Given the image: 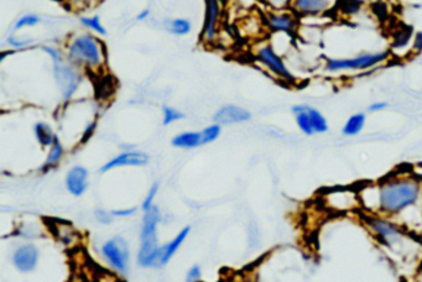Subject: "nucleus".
<instances>
[{
    "label": "nucleus",
    "mask_w": 422,
    "mask_h": 282,
    "mask_svg": "<svg viewBox=\"0 0 422 282\" xmlns=\"http://www.w3.org/2000/svg\"><path fill=\"white\" fill-rule=\"evenodd\" d=\"M379 211L385 217H401L422 202V187L412 172L393 174L378 182Z\"/></svg>",
    "instance_id": "f257e3e1"
},
{
    "label": "nucleus",
    "mask_w": 422,
    "mask_h": 282,
    "mask_svg": "<svg viewBox=\"0 0 422 282\" xmlns=\"http://www.w3.org/2000/svg\"><path fill=\"white\" fill-rule=\"evenodd\" d=\"M66 57L87 75H98L107 67V46L96 34L76 31L70 35L64 45Z\"/></svg>",
    "instance_id": "f03ea898"
},
{
    "label": "nucleus",
    "mask_w": 422,
    "mask_h": 282,
    "mask_svg": "<svg viewBox=\"0 0 422 282\" xmlns=\"http://www.w3.org/2000/svg\"><path fill=\"white\" fill-rule=\"evenodd\" d=\"M41 50L51 59L54 82L60 89L62 99L65 102H70L82 87L83 78L87 73L68 61L64 49L54 45H43Z\"/></svg>",
    "instance_id": "7ed1b4c3"
},
{
    "label": "nucleus",
    "mask_w": 422,
    "mask_h": 282,
    "mask_svg": "<svg viewBox=\"0 0 422 282\" xmlns=\"http://www.w3.org/2000/svg\"><path fill=\"white\" fill-rule=\"evenodd\" d=\"M255 61L264 70L286 86H296L298 78L286 64L282 54H279L269 40H258L253 46Z\"/></svg>",
    "instance_id": "20e7f679"
},
{
    "label": "nucleus",
    "mask_w": 422,
    "mask_h": 282,
    "mask_svg": "<svg viewBox=\"0 0 422 282\" xmlns=\"http://www.w3.org/2000/svg\"><path fill=\"white\" fill-rule=\"evenodd\" d=\"M389 50L368 51L352 56V57H327L325 61V70L330 73H344V72H365L384 65L390 60Z\"/></svg>",
    "instance_id": "39448f33"
},
{
    "label": "nucleus",
    "mask_w": 422,
    "mask_h": 282,
    "mask_svg": "<svg viewBox=\"0 0 422 282\" xmlns=\"http://www.w3.org/2000/svg\"><path fill=\"white\" fill-rule=\"evenodd\" d=\"M161 214L157 206L145 212L143 218L140 233V248L138 253V262L143 267H157V255L160 246L157 244V225Z\"/></svg>",
    "instance_id": "423d86ee"
},
{
    "label": "nucleus",
    "mask_w": 422,
    "mask_h": 282,
    "mask_svg": "<svg viewBox=\"0 0 422 282\" xmlns=\"http://www.w3.org/2000/svg\"><path fill=\"white\" fill-rule=\"evenodd\" d=\"M364 224L380 244L394 253H398V250L406 243L405 230L401 227L400 223L396 222L393 218L367 213L364 217Z\"/></svg>",
    "instance_id": "0eeeda50"
},
{
    "label": "nucleus",
    "mask_w": 422,
    "mask_h": 282,
    "mask_svg": "<svg viewBox=\"0 0 422 282\" xmlns=\"http://www.w3.org/2000/svg\"><path fill=\"white\" fill-rule=\"evenodd\" d=\"M263 17L266 30L270 34H286L296 38L301 27V19L291 9L266 10Z\"/></svg>",
    "instance_id": "6e6552de"
},
{
    "label": "nucleus",
    "mask_w": 422,
    "mask_h": 282,
    "mask_svg": "<svg viewBox=\"0 0 422 282\" xmlns=\"http://www.w3.org/2000/svg\"><path fill=\"white\" fill-rule=\"evenodd\" d=\"M102 255L113 270L124 274L128 270L130 259L129 245L122 237L109 239L102 246Z\"/></svg>",
    "instance_id": "1a4fd4ad"
},
{
    "label": "nucleus",
    "mask_w": 422,
    "mask_h": 282,
    "mask_svg": "<svg viewBox=\"0 0 422 282\" xmlns=\"http://www.w3.org/2000/svg\"><path fill=\"white\" fill-rule=\"evenodd\" d=\"M222 0H205V17L201 31V41L212 45L217 40L222 20Z\"/></svg>",
    "instance_id": "9d476101"
},
{
    "label": "nucleus",
    "mask_w": 422,
    "mask_h": 282,
    "mask_svg": "<svg viewBox=\"0 0 422 282\" xmlns=\"http://www.w3.org/2000/svg\"><path fill=\"white\" fill-rule=\"evenodd\" d=\"M322 200L325 202V206L333 212L354 211L361 207L358 191L352 188H333L327 191L322 195Z\"/></svg>",
    "instance_id": "9b49d317"
},
{
    "label": "nucleus",
    "mask_w": 422,
    "mask_h": 282,
    "mask_svg": "<svg viewBox=\"0 0 422 282\" xmlns=\"http://www.w3.org/2000/svg\"><path fill=\"white\" fill-rule=\"evenodd\" d=\"M340 0H293L291 10L303 19H319L326 17L336 8Z\"/></svg>",
    "instance_id": "f8f14e48"
},
{
    "label": "nucleus",
    "mask_w": 422,
    "mask_h": 282,
    "mask_svg": "<svg viewBox=\"0 0 422 282\" xmlns=\"http://www.w3.org/2000/svg\"><path fill=\"white\" fill-rule=\"evenodd\" d=\"M149 155L145 152L139 151V150H126V151L120 152L119 155L110 158L108 163H104L99 171L102 174L108 172L110 170L118 168H143L147 166L149 163Z\"/></svg>",
    "instance_id": "ddd939ff"
},
{
    "label": "nucleus",
    "mask_w": 422,
    "mask_h": 282,
    "mask_svg": "<svg viewBox=\"0 0 422 282\" xmlns=\"http://www.w3.org/2000/svg\"><path fill=\"white\" fill-rule=\"evenodd\" d=\"M250 119L252 113L249 110L235 104H226L213 115V121L219 125L242 124Z\"/></svg>",
    "instance_id": "4468645a"
},
{
    "label": "nucleus",
    "mask_w": 422,
    "mask_h": 282,
    "mask_svg": "<svg viewBox=\"0 0 422 282\" xmlns=\"http://www.w3.org/2000/svg\"><path fill=\"white\" fill-rule=\"evenodd\" d=\"M415 29L410 25H401L391 35L390 40V54L391 56H402L412 54V41L415 36Z\"/></svg>",
    "instance_id": "2eb2a0df"
},
{
    "label": "nucleus",
    "mask_w": 422,
    "mask_h": 282,
    "mask_svg": "<svg viewBox=\"0 0 422 282\" xmlns=\"http://www.w3.org/2000/svg\"><path fill=\"white\" fill-rule=\"evenodd\" d=\"M38 249L34 244L19 246L13 254V264L20 272H30L38 265Z\"/></svg>",
    "instance_id": "dca6fc26"
},
{
    "label": "nucleus",
    "mask_w": 422,
    "mask_h": 282,
    "mask_svg": "<svg viewBox=\"0 0 422 282\" xmlns=\"http://www.w3.org/2000/svg\"><path fill=\"white\" fill-rule=\"evenodd\" d=\"M88 177H89V172L86 168L80 165L73 166L66 175V188L71 195L80 197L88 188Z\"/></svg>",
    "instance_id": "f3484780"
},
{
    "label": "nucleus",
    "mask_w": 422,
    "mask_h": 282,
    "mask_svg": "<svg viewBox=\"0 0 422 282\" xmlns=\"http://www.w3.org/2000/svg\"><path fill=\"white\" fill-rule=\"evenodd\" d=\"M191 227H184L182 230H180V233L171 242H168L166 244L160 246L159 255H157V267L166 265L168 261L173 259V255L181 248V245L184 244V242L189 237Z\"/></svg>",
    "instance_id": "a211bd4d"
},
{
    "label": "nucleus",
    "mask_w": 422,
    "mask_h": 282,
    "mask_svg": "<svg viewBox=\"0 0 422 282\" xmlns=\"http://www.w3.org/2000/svg\"><path fill=\"white\" fill-rule=\"evenodd\" d=\"M173 147L177 149H195L202 145V135L201 131H184L175 135L171 140Z\"/></svg>",
    "instance_id": "6ab92c4d"
},
{
    "label": "nucleus",
    "mask_w": 422,
    "mask_h": 282,
    "mask_svg": "<svg viewBox=\"0 0 422 282\" xmlns=\"http://www.w3.org/2000/svg\"><path fill=\"white\" fill-rule=\"evenodd\" d=\"M34 134H35V138L40 144V147L43 149L52 147L54 141L59 139L54 134L52 126L45 121H38L36 124L34 125Z\"/></svg>",
    "instance_id": "aec40b11"
},
{
    "label": "nucleus",
    "mask_w": 422,
    "mask_h": 282,
    "mask_svg": "<svg viewBox=\"0 0 422 282\" xmlns=\"http://www.w3.org/2000/svg\"><path fill=\"white\" fill-rule=\"evenodd\" d=\"M365 123H367L365 113H362V112L354 113L346 120V123L342 128V134L347 138L359 135L363 129L365 128Z\"/></svg>",
    "instance_id": "412c9836"
},
{
    "label": "nucleus",
    "mask_w": 422,
    "mask_h": 282,
    "mask_svg": "<svg viewBox=\"0 0 422 282\" xmlns=\"http://www.w3.org/2000/svg\"><path fill=\"white\" fill-rule=\"evenodd\" d=\"M64 155H65V147L62 145L60 139H57V140L54 141V145L49 147L48 158L45 160L43 168H41V171H43V174H46V172H49L51 170H54L62 161Z\"/></svg>",
    "instance_id": "4be33fe9"
},
{
    "label": "nucleus",
    "mask_w": 422,
    "mask_h": 282,
    "mask_svg": "<svg viewBox=\"0 0 422 282\" xmlns=\"http://www.w3.org/2000/svg\"><path fill=\"white\" fill-rule=\"evenodd\" d=\"M165 30L173 36H186L192 31V22L186 17H175L163 24Z\"/></svg>",
    "instance_id": "5701e85b"
},
{
    "label": "nucleus",
    "mask_w": 422,
    "mask_h": 282,
    "mask_svg": "<svg viewBox=\"0 0 422 282\" xmlns=\"http://www.w3.org/2000/svg\"><path fill=\"white\" fill-rule=\"evenodd\" d=\"M80 22L87 31L96 34L98 36L107 35V29L104 27L99 15H82L80 17Z\"/></svg>",
    "instance_id": "b1692460"
},
{
    "label": "nucleus",
    "mask_w": 422,
    "mask_h": 282,
    "mask_svg": "<svg viewBox=\"0 0 422 282\" xmlns=\"http://www.w3.org/2000/svg\"><path fill=\"white\" fill-rule=\"evenodd\" d=\"M307 113H309L314 134H325V133L328 131L330 125H328L327 118H326L325 115L322 114V112H319V109L314 108V107L310 105L309 109H307Z\"/></svg>",
    "instance_id": "393cba45"
},
{
    "label": "nucleus",
    "mask_w": 422,
    "mask_h": 282,
    "mask_svg": "<svg viewBox=\"0 0 422 282\" xmlns=\"http://www.w3.org/2000/svg\"><path fill=\"white\" fill-rule=\"evenodd\" d=\"M41 22H43V19L38 14H34V13L22 14V17H17V20L13 24L11 33L15 34L17 31H22V29H27V27H38Z\"/></svg>",
    "instance_id": "a878e982"
},
{
    "label": "nucleus",
    "mask_w": 422,
    "mask_h": 282,
    "mask_svg": "<svg viewBox=\"0 0 422 282\" xmlns=\"http://www.w3.org/2000/svg\"><path fill=\"white\" fill-rule=\"evenodd\" d=\"M6 43L11 50H27L33 47L34 45L36 44L35 38L19 36V35L14 33H11L6 38Z\"/></svg>",
    "instance_id": "bb28decb"
},
{
    "label": "nucleus",
    "mask_w": 422,
    "mask_h": 282,
    "mask_svg": "<svg viewBox=\"0 0 422 282\" xmlns=\"http://www.w3.org/2000/svg\"><path fill=\"white\" fill-rule=\"evenodd\" d=\"M54 234L57 235L59 240H61L64 244L67 245L75 243V240H76L77 238L76 232L72 229V227L68 225V224H64V223L57 224L56 230H54Z\"/></svg>",
    "instance_id": "cd10ccee"
},
{
    "label": "nucleus",
    "mask_w": 422,
    "mask_h": 282,
    "mask_svg": "<svg viewBox=\"0 0 422 282\" xmlns=\"http://www.w3.org/2000/svg\"><path fill=\"white\" fill-rule=\"evenodd\" d=\"M295 121H296V125H298V131H301L303 134H305L306 136L314 135V128H312V124H311V119H310L307 110L295 115Z\"/></svg>",
    "instance_id": "c85d7f7f"
},
{
    "label": "nucleus",
    "mask_w": 422,
    "mask_h": 282,
    "mask_svg": "<svg viewBox=\"0 0 422 282\" xmlns=\"http://www.w3.org/2000/svg\"><path fill=\"white\" fill-rule=\"evenodd\" d=\"M222 133V125L212 124L210 126H206L203 131H201L202 135V145L211 144L213 141H216Z\"/></svg>",
    "instance_id": "c756f323"
},
{
    "label": "nucleus",
    "mask_w": 422,
    "mask_h": 282,
    "mask_svg": "<svg viewBox=\"0 0 422 282\" xmlns=\"http://www.w3.org/2000/svg\"><path fill=\"white\" fill-rule=\"evenodd\" d=\"M184 118V114L182 112H180L179 109L173 108L165 105L163 108V124L171 125L179 120H182Z\"/></svg>",
    "instance_id": "7c9ffc66"
},
{
    "label": "nucleus",
    "mask_w": 422,
    "mask_h": 282,
    "mask_svg": "<svg viewBox=\"0 0 422 282\" xmlns=\"http://www.w3.org/2000/svg\"><path fill=\"white\" fill-rule=\"evenodd\" d=\"M268 10H287L293 6V0H260Z\"/></svg>",
    "instance_id": "2f4dec72"
},
{
    "label": "nucleus",
    "mask_w": 422,
    "mask_h": 282,
    "mask_svg": "<svg viewBox=\"0 0 422 282\" xmlns=\"http://www.w3.org/2000/svg\"><path fill=\"white\" fill-rule=\"evenodd\" d=\"M157 192H159V184L155 182V184H152V187L149 188L147 197H145V200H144L143 205H141V209H143V211H149L150 208L154 207V200H155V197H157Z\"/></svg>",
    "instance_id": "473e14b6"
},
{
    "label": "nucleus",
    "mask_w": 422,
    "mask_h": 282,
    "mask_svg": "<svg viewBox=\"0 0 422 282\" xmlns=\"http://www.w3.org/2000/svg\"><path fill=\"white\" fill-rule=\"evenodd\" d=\"M94 217H96V219L101 224L108 225V224L113 222L114 216L112 214V212L104 211V209H96L94 211Z\"/></svg>",
    "instance_id": "72a5a7b5"
},
{
    "label": "nucleus",
    "mask_w": 422,
    "mask_h": 282,
    "mask_svg": "<svg viewBox=\"0 0 422 282\" xmlns=\"http://www.w3.org/2000/svg\"><path fill=\"white\" fill-rule=\"evenodd\" d=\"M61 4L67 6L71 10H80L88 6L89 0H59Z\"/></svg>",
    "instance_id": "f704fd0d"
},
{
    "label": "nucleus",
    "mask_w": 422,
    "mask_h": 282,
    "mask_svg": "<svg viewBox=\"0 0 422 282\" xmlns=\"http://www.w3.org/2000/svg\"><path fill=\"white\" fill-rule=\"evenodd\" d=\"M202 277L200 265H194L191 267L187 275H186V282H200Z\"/></svg>",
    "instance_id": "c9c22d12"
},
{
    "label": "nucleus",
    "mask_w": 422,
    "mask_h": 282,
    "mask_svg": "<svg viewBox=\"0 0 422 282\" xmlns=\"http://www.w3.org/2000/svg\"><path fill=\"white\" fill-rule=\"evenodd\" d=\"M422 54V30L416 31L415 36H414V41H412V54L417 56V54Z\"/></svg>",
    "instance_id": "e433bc0d"
},
{
    "label": "nucleus",
    "mask_w": 422,
    "mask_h": 282,
    "mask_svg": "<svg viewBox=\"0 0 422 282\" xmlns=\"http://www.w3.org/2000/svg\"><path fill=\"white\" fill-rule=\"evenodd\" d=\"M249 242L250 244H259V230L254 223L249 225Z\"/></svg>",
    "instance_id": "4c0bfd02"
},
{
    "label": "nucleus",
    "mask_w": 422,
    "mask_h": 282,
    "mask_svg": "<svg viewBox=\"0 0 422 282\" xmlns=\"http://www.w3.org/2000/svg\"><path fill=\"white\" fill-rule=\"evenodd\" d=\"M136 208H125V209H115L112 211L114 217L126 218L136 214Z\"/></svg>",
    "instance_id": "58836bf2"
},
{
    "label": "nucleus",
    "mask_w": 422,
    "mask_h": 282,
    "mask_svg": "<svg viewBox=\"0 0 422 282\" xmlns=\"http://www.w3.org/2000/svg\"><path fill=\"white\" fill-rule=\"evenodd\" d=\"M386 108H388L386 102H374V103L369 105L368 110L370 113H379V112H383Z\"/></svg>",
    "instance_id": "ea45409f"
},
{
    "label": "nucleus",
    "mask_w": 422,
    "mask_h": 282,
    "mask_svg": "<svg viewBox=\"0 0 422 282\" xmlns=\"http://www.w3.org/2000/svg\"><path fill=\"white\" fill-rule=\"evenodd\" d=\"M310 105L307 104H295L291 107V112H293V115L298 114V113H303V112H306L307 109H309Z\"/></svg>",
    "instance_id": "a19ab883"
},
{
    "label": "nucleus",
    "mask_w": 422,
    "mask_h": 282,
    "mask_svg": "<svg viewBox=\"0 0 422 282\" xmlns=\"http://www.w3.org/2000/svg\"><path fill=\"white\" fill-rule=\"evenodd\" d=\"M149 17H150V10L149 9H144V10H141L136 15V22H145Z\"/></svg>",
    "instance_id": "79ce46f5"
},
{
    "label": "nucleus",
    "mask_w": 422,
    "mask_h": 282,
    "mask_svg": "<svg viewBox=\"0 0 422 282\" xmlns=\"http://www.w3.org/2000/svg\"><path fill=\"white\" fill-rule=\"evenodd\" d=\"M412 174H414L415 179L419 181V184H420V186L422 187V165H420L415 171H412Z\"/></svg>",
    "instance_id": "37998d69"
},
{
    "label": "nucleus",
    "mask_w": 422,
    "mask_h": 282,
    "mask_svg": "<svg viewBox=\"0 0 422 282\" xmlns=\"http://www.w3.org/2000/svg\"><path fill=\"white\" fill-rule=\"evenodd\" d=\"M242 282H256L254 279H250V277H247V279H244Z\"/></svg>",
    "instance_id": "c03bdc74"
},
{
    "label": "nucleus",
    "mask_w": 422,
    "mask_h": 282,
    "mask_svg": "<svg viewBox=\"0 0 422 282\" xmlns=\"http://www.w3.org/2000/svg\"><path fill=\"white\" fill-rule=\"evenodd\" d=\"M421 240H422V237H421Z\"/></svg>",
    "instance_id": "a18cd8bd"
}]
</instances>
